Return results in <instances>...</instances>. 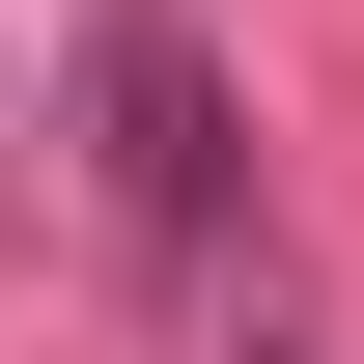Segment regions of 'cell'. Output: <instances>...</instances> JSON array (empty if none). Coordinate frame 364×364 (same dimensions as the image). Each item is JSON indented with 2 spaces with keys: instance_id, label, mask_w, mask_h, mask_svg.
<instances>
[{
  "instance_id": "7a4b0ae2",
  "label": "cell",
  "mask_w": 364,
  "mask_h": 364,
  "mask_svg": "<svg viewBox=\"0 0 364 364\" xmlns=\"http://www.w3.org/2000/svg\"><path fill=\"white\" fill-rule=\"evenodd\" d=\"M225 364H309V336H280V309H252V336H225Z\"/></svg>"
},
{
  "instance_id": "6da1fadb",
  "label": "cell",
  "mask_w": 364,
  "mask_h": 364,
  "mask_svg": "<svg viewBox=\"0 0 364 364\" xmlns=\"http://www.w3.org/2000/svg\"><path fill=\"white\" fill-rule=\"evenodd\" d=\"M85 168H112V252H140V280H225L252 140H225V56H196V0H112V28H85Z\"/></svg>"
}]
</instances>
